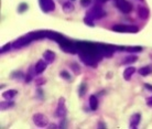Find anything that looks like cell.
<instances>
[{"mask_svg":"<svg viewBox=\"0 0 152 129\" xmlns=\"http://www.w3.org/2000/svg\"><path fill=\"white\" fill-rule=\"evenodd\" d=\"M115 4H116V7L124 13H129L132 10V4L128 2L127 0H116Z\"/></svg>","mask_w":152,"mask_h":129,"instance_id":"6da1fadb","label":"cell"},{"mask_svg":"<svg viewBox=\"0 0 152 129\" xmlns=\"http://www.w3.org/2000/svg\"><path fill=\"white\" fill-rule=\"evenodd\" d=\"M113 30L116 32H128V33H134L138 32V28L134 26H125V24H118L113 28Z\"/></svg>","mask_w":152,"mask_h":129,"instance_id":"7a4b0ae2","label":"cell"},{"mask_svg":"<svg viewBox=\"0 0 152 129\" xmlns=\"http://www.w3.org/2000/svg\"><path fill=\"white\" fill-rule=\"evenodd\" d=\"M40 2V7L44 12L53 11L55 9V4H54L53 0H39Z\"/></svg>","mask_w":152,"mask_h":129,"instance_id":"3957f363","label":"cell"},{"mask_svg":"<svg viewBox=\"0 0 152 129\" xmlns=\"http://www.w3.org/2000/svg\"><path fill=\"white\" fill-rule=\"evenodd\" d=\"M31 41H33V39L30 37V34H28V35L23 37V38L18 39V40H17L12 45H13V48H15V49H19V48H22V46L29 44Z\"/></svg>","mask_w":152,"mask_h":129,"instance_id":"277c9868","label":"cell"},{"mask_svg":"<svg viewBox=\"0 0 152 129\" xmlns=\"http://www.w3.org/2000/svg\"><path fill=\"white\" fill-rule=\"evenodd\" d=\"M105 15H106V12L104 11L99 6H95V7L91 9V11H89V13H88V15L91 17L93 19H100Z\"/></svg>","mask_w":152,"mask_h":129,"instance_id":"5b68a950","label":"cell"},{"mask_svg":"<svg viewBox=\"0 0 152 129\" xmlns=\"http://www.w3.org/2000/svg\"><path fill=\"white\" fill-rule=\"evenodd\" d=\"M33 122L38 127H46L48 125V118L43 114H35L33 116Z\"/></svg>","mask_w":152,"mask_h":129,"instance_id":"8992f818","label":"cell"},{"mask_svg":"<svg viewBox=\"0 0 152 129\" xmlns=\"http://www.w3.org/2000/svg\"><path fill=\"white\" fill-rule=\"evenodd\" d=\"M56 116L57 117H64L65 114H66V107H65V99L63 97L60 98L58 100V105H57V109H56Z\"/></svg>","mask_w":152,"mask_h":129,"instance_id":"52a82bcc","label":"cell"},{"mask_svg":"<svg viewBox=\"0 0 152 129\" xmlns=\"http://www.w3.org/2000/svg\"><path fill=\"white\" fill-rule=\"evenodd\" d=\"M46 66H48V63H45L43 60L38 61V63L35 65V73H37V74H41V73L46 68Z\"/></svg>","mask_w":152,"mask_h":129,"instance_id":"ba28073f","label":"cell"},{"mask_svg":"<svg viewBox=\"0 0 152 129\" xmlns=\"http://www.w3.org/2000/svg\"><path fill=\"white\" fill-rule=\"evenodd\" d=\"M43 56H44V59H45L46 63H53L54 60H55V53L52 52V51H49V50L44 52Z\"/></svg>","mask_w":152,"mask_h":129,"instance_id":"9c48e42d","label":"cell"},{"mask_svg":"<svg viewBox=\"0 0 152 129\" xmlns=\"http://www.w3.org/2000/svg\"><path fill=\"white\" fill-rule=\"evenodd\" d=\"M140 114H134L130 119V128H137V126L140 122Z\"/></svg>","mask_w":152,"mask_h":129,"instance_id":"30bf717a","label":"cell"},{"mask_svg":"<svg viewBox=\"0 0 152 129\" xmlns=\"http://www.w3.org/2000/svg\"><path fill=\"white\" fill-rule=\"evenodd\" d=\"M136 72V68L132 67V66H130V67H127L125 70V72H124V77H125V80L129 81L131 78V76L134 74Z\"/></svg>","mask_w":152,"mask_h":129,"instance_id":"8fae6325","label":"cell"},{"mask_svg":"<svg viewBox=\"0 0 152 129\" xmlns=\"http://www.w3.org/2000/svg\"><path fill=\"white\" fill-rule=\"evenodd\" d=\"M89 106H91V110H96L98 107V99L95 95H91L89 97Z\"/></svg>","mask_w":152,"mask_h":129,"instance_id":"7c38bea8","label":"cell"},{"mask_svg":"<svg viewBox=\"0 0 152 129\" xmlns=\"http://www.w3.org/2000/svg\"><path fill=\"white\" fill-rule=\"evenodd\" d=\"M152 73V67L150 65H147V66H143V67H141L139 70V74L142 76H147L149 74H151Z\"/></svg>","mask_w":152,"mask_h":129,"instance_id":"4fadbf2b","label":"cell"},{"mask_svg":"<svg viewBox=\"0 0 152 129\" xmlns=\"http://www.w3.org/2000/svg\"><path fill=\"white\" fill-rule=\"evenodd\" d=\"M138 13H139V17H140L141 19H147L149 17V10L145 7L139 8V12Z\"/></svg>","mask_w":152,"mask_h":129,"instance_id":"5bb4252c","label":"cell"},{"mask_svg":"<svg viewBox=\"0 0 152 129\" xmlns=\"http://www.w3.org/2000/svg\"><path fill=\"white\" fill-rule=\"evenodd\" d=\"M15 95H17V91L11 89V91H8V92H6V93H4V94H2V97L8 99V100H10V99L13 98Z\"/></svg>","mask_w":152,"mask_h":129,"instance_id":"9a60e30c","label":"cell"},{"mask_svg":"<svg viewBox=\"0 0 152 129\" xmlns=\"http://www.w3.org/2000/svg\"><path fill=\"white\" fill-rule=\"evenodd\" d=\"M63 10L66 13H69V12H72L74 10V6L71 2H64V4H63Z\"/></svg>","mask_w":152,"mask_h":129,"instance_id":"2e32d148","label":"cell"},{"mask_svg":"<svg viewBox=\"0 0 152 129\" xmlns=\"http://www.w3.org/2000/svg\"><path fill=\"white\" fill-rule=\"evenodd\" d=\"M137 59H138V57L136 56V55H130V56L126 57L125 60L122 61V63H124V64H131V63H133V62L137 61Z\"/></svg>","mask_w":152,"mask_h":129,"instance_id":"e0dca14e","label":"cell"},{"mask_svg":"<svg viewBox=\"0 0 152 129\" xmlns=\"http://www.w3.org/2000/svg\"><path fill=\"white\" fill-rule=\"evenodd\" d=\"M13 106V103L11 102V99L10 100H4V103H1V109H7L8 107H11Z\"/></svg>","mask_w":152,"mask_h":129,"instance_id":"ac0fdd59","label":"cell"},{"mask_svg":"<svg viewBox=\"0 0 152 129\" xmlns=\"http://www.w3.org/2000/svg\"><path fill=\"white\" fill-rule=\"evenodd\" d=\"M126 51L128 52H141L142 51V48L141 46H131V48H127L125 49Z\"/></svg>","mask_w":152,"mask_h":129,"instance_id":"d6986e66","label":"cell"},{"mask_svg":"<svg viewBox=\"0 0 152 129\" xmlns=\"http://www.w3.org/2000/svg\"><path fill=\"white\" fill-rule=\"evenodd\" d=\"M85 91H86V84H82L80 86V95L83 96L85 94Z\"/></svg>","mask_w":152,"mask_h":129,"instance_id":"ffe728a7","label":"cell"},{"mask_svg":"<svg viewBox=\"0 0 152 129\" xmlns=\"http://www.w3.org/2000/svg\"><path fill=\"white\" fill-rule=\"evenodd\" d=\"M71 67H72L73 71H75L76 74H78V73H80V67H78V65L76 64V63H74V64L71 65Z\"/></svg>","mask_w":152,"mask_h":129,"instance_id":"44dd1931","label":"cell"},{"mask_svg":"<svg viewBox=\"0 0 152 129\" xmlns=\"http://www.w3.org/2000/svg\"><path fill=\"white\" fill-rule=\"evenodd\" d=\"M10 46H11V43H7L6 45L2 46V48H1V53H4V52H6V51H8V50L10 49Z\"/></svg>","mask_w":152,"mask_h":129,"instance_id":"7402d4cb","label":"cell"},{"mask_svg":"<svg viewBox=\"0 0 152 129\" xmlns=\"http://www.w3.org/2000/svg\"><path fill=\"white\" fill-rule=\"evenodd\" d=\"M91 2V0H80V4H82L83 7H87Z\"/></svg>","mask_w":152,"mask_h":129,"instance_id":"603a6c76","label":"cell"},{"mask_svg":"<svg viewBox=\"0 0 152 129\" xmlns=\"http://www.w3.org/2000/svg\"><path fill=\"white\" fill-rule=\"evenodd\" d=\"M28 8V6H27V4H21L19 6V12H23L26 9Z\"/></svg>","mask_w":152,"mask_h":129,"instance_id":"cb8c5ba5","label":"cell"},{"mask_svg":"<svg viewBox=\"0 0 152 129\" xmlns=\"http://www.w3.org/2000/svg\"><path fill=\"white\" fill-rule=\"evenodd\" d=\"M45 82H46L45 78H43V77H41V78H38V80H37V85H43Z\"/></svg>","mask_w":152,"mask_h":129,"instance_id":"d4e9b609","label":"cell"},{"mask_svg":"<svg viewBox=\"0 0 152 129\" xmlns=\"http://www.w3.org/2000/svg\"><path fill=\"white\" fill-rule=\"evenodd\" d=\"M61 76L62 77H64V78H66V80H69V78H71V76L69 75V73L67 72H62Z\"/></svg>","mask_w":152,"mask_h":129,"instance_id":"484cf974","label":"cell"},{"mask_svg":"<svg viewBox=\"0 0 152 129\" xmlns=\"http://www.w3.org/2000/svg\"><path fill=\"white\" fill-rule=\"evenodd\" d=\"M147 104H148L149 106H152V97H151V98H149V99H148V102H147Z\"/></svg>","mask_w":152,"mask_h":129,"instance_id":"4316f807","label":"cell"},{"mask_svg":"<svg viewBox=\"0 0 152 129\" xmlns=\"http://www.w3.org/2000/svg\"><path fill=\"white\" fill-rule=\"evenodd\" d=\"M106 1H108V0H97L98 4H104V2H106Z\"/></svg>","mask_w":152,"mask_h":129,"instance_id":"83f0119b","label":"cell"},{"mask_svg":"<svg viewBox=\"0 0 152 129\" xmlns=\"http://www.w3.org/2000/svg\"><path fill=\"white\" fill-rule=\"evenodd\" d=\"M145 87L149 88V89H151V91H152V86H150V85H148V84H145Z\"/></svg>","mask_w":152,"mask_h":129,"instance_id":"f1b7e54d","label":"cell"}]
</instances>
